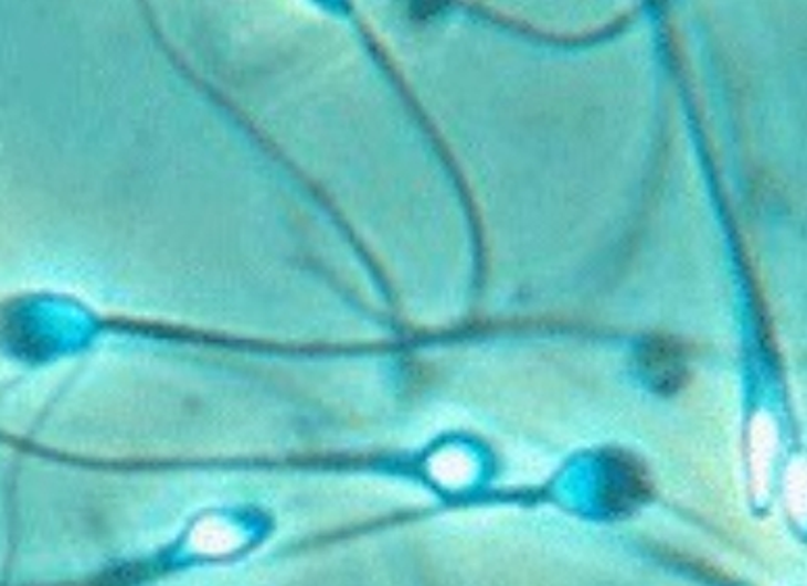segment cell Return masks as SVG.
Returning a JSON list of instances; mask_svg holds the SVG:
<instances>
[{
  "label": "cell",
  "instance_id": "cell-1",
  "mask_svg": "<svg viewBox=\"0 0 807 586\" xmlns=\"http://www.w3.org/2000/svg\"><path fill=\"white\" fill-rule=\"evenodd\" d=\"M643 365L657 386L666 391L682 380V358L675 342L661 339L649 341L647 349L643 351Z\"/></svg>",
  "mask_w": 807,
  "mask_h": 586
}]
</instances>
